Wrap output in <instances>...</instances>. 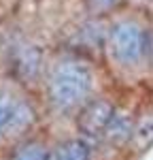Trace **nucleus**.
I'll return each mask as SVG.
<instances>
[{
	"label": "nucleus",
	"mask_w": 153,
	"mask_h": 160,
	"mask_svg": "<svg viewBox=\"0 0 153 160\" xmlns=\"http://www.w3.org/2000/svg\"><path fill=\"white\" fill-rule=\"evenodd\" d=\"M49 100L60 111L81 107L94 88V73L85 62L64 60L49 75Z\"/></svg>",
	"instance_id": "obj_1"
},
{
	"label": "nucleus",
	"mask_w": 153,
	"mask_h": 160,
	"mask_svg": "<svg viewBox=\"0 0 153 160\" xmlns=\"http://www.w3.org/2000/svg\"><path fill=\"white\" fill-rule=\"evenodd\" d=\"M109 51L121 66H138L149 53V37L136 22H119L109 34Z\"/></svg>",
	"instance_id": "obj_2"
},
{
	"label": "nucleus",
	"mask_w": 153,
	"mask_h": 160,
	"mask_svg": "<svg viewBox=\"0 0 153 160\" xmlns=\"http://www.w3.org/2000/svg\"><path fill=\"white\" fill-rule=\"evenodd\" d=\"M34 109L11 88H0V141L19 137L34 124Z\"/></svg>",
	"instance_id": "obj_3"
},
{
	"label": "nucleus",
	"mask_w": 153,
	"mask_h": 160,
	"mask_svg": "<svg viewBox=\"0 0 153 160\" xmlns=\"http://www.w3.org/2000/svg\"><path fill=\"white\" fill-rule=\"evenodd\" d=\"M113 105L106 102V100H91L87 102L81 115H79V128L83 135L91 137V139H98L104 135L106 126L111 122V115H113Z\"/></svg>",
	"instance_id": "obj_4"
},
{
	"label": "nucleus",
	"mask_w": 153,
	"mask_h": 160,
	"mask_svg": "<svg viewBox=\"0 0 153 160\" xmlns=\"http://www.w3.org/2000/svg\"><path fill=\"white\" fill-rule=\"evenodd\" d=\"M132 128H134V120H132V115L128 111H113L111 122L106 126L102 139H106L113 145H123L132 137Z\"/></svg>",
	"instance_id": "obj_5"
},
{
	"label": "nucleus",
	"mask_w": 153,
	"mask_h": 160,
	"mask_svg": "<svg viewBox=\"0 0 153 160\" xmlns=\"http://www.w3.org/2000/svg\"><path fill=\"white\" fill-rule=\"evenodd\" d=\"M40 66H43V56L36 47H19L17 56H15V68L19 77L24 79H34L40 73Z\"/></svg>",
	"instance_id": "obj_6"
},
{
	"label": "nucleus",
	"mask_w": 153,
	"mask_h": 160,
	"mask_svg": "<svg viewBox=\"0 0 153 160\" xmlns=\"http://www.w3.org/2000/svg\"><path fill=\"white\" fill-rule=\"evenodd\" d=\"M49 160H91V154H89L87 143L70 139V141H64L51 149Z\"/></svg>",
	"instance_id": "obj_7"
},
{
	"label": "nucleus",
	"mask_w": 153,
	"mask_h": 160,
	"mask_svg": "<svg viewBox=\"0 0 153 160\" xmlns=\"http://www.w3.org/2000/svg\"><path fill=\"white\" fill-rule=\"evenodd\" d=\"M130 141L136 149H145L153 143V113H147L138 122H134Z\"/></svg>",
	"instance_id": "obj_8"
},
{
	"label": "nucleus",
	"mask_w": 153,
	"mask_h": 160,
	"mask_svg": "<svg viewBox=\"0 0 153 160\" xmlns=\"http://www.w3.org/2000/svg\"><path fill=\"white\" fill-rule=\"evenodd\" d=\"M11 160H49V149L40 141H28L13 152Z\"/></svg>",
	"instance_id": "obj_9"
},
{
	"label": "nucleus",
	"mask_w": 153,
	"mask_h": 160,
	"mask_svg": "<svg viewBox=\"0 0 153 160\" xmlns=\"http://www.w3.org/2000/svg\"><path fill=\"white\" fill-rule=\"evenodd\" d=\"M149 49H153V47H149Z\"/></svg>",
	"instance_id": "obj_10"
}]
</instances>
